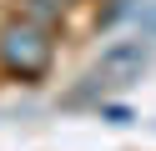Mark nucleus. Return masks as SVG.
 Instances as JSON below:
<instances>
[{"instance_id":"nucleus-3","label":"nucleus","mask_w":156,"mask_h":151,"mask_svg":"<svg viewBox=\"0 0 156 151\" xmlns=\"http://www.w3.org/2000/svg\"><path fill=\"white\" fill-rule=\"evenodd\" d=\"M61 5H66V0H25V20H30V25L61 20Z\"/></svg>"},{"instance_id":"nucleus-2","label":"nucleus","mask_w":156,"mask_h":151,"mask_svg":"<svg viewBox=\"0 0 156 151\" xmlns=\"http://www.w3.org/2000/svg\"><path fill=\"white\" fill-rule=\"evenodd\" d=\"M45 56H51V40H45L41 25L20 20V25H5V30H0V60H5V70L35 76V70L45 66Z\"/></svg>"},{"instance_id":"nucleus-1","label":"nucleus","mask_w":156,"mask_h":151,"mask_svg":"<svg viewBox=\"0 0 156 151\" xmlns=\"http://www.w3.org/2000/svg\"><path fill=\"white\" fill-rule=\"evenodd\" d=\"M151 45H156V40L136 30L131 40H116L111 50H101V60H96V66H91V76H86V86H81V91H71V101H86V96H96V91H106V86H116V81H126V76H136V70H141V60L151 56Z\"/></svg>"}]
</instances>
